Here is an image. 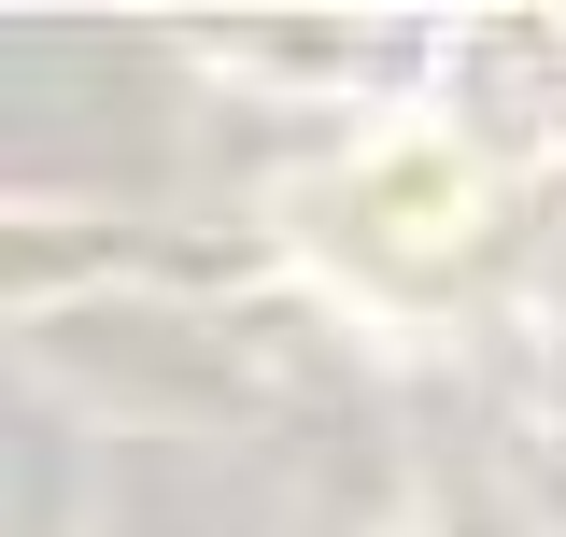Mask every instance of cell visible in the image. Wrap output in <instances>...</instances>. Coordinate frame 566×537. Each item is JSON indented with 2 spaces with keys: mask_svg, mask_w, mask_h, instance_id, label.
I'll return each instance as SVG.
<instances>
[{
  "mask_svg": "<svg viewBox=\"0 0 566 537\" xmlns=\"http://www.w3.org/2000/svg\"><path fill=\"white\" fill-rule=\"evenodd\" d=\"M368 199L397 212V227H453V212H468V156H453V141H397V156L368 170Z\"/></svg>",
  "mask_w": 566,
  "mask_h": 537,
  "instance_id": "cell-1",
  "label": "cell"
}]
</instances>
